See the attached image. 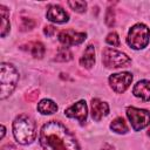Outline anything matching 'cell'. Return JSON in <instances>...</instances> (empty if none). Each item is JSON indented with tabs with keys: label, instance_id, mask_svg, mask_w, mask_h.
I'll list each match as a JSON object with an SVG mask.
<instances>
[{
	"label": "cell",
	"instance_id": "obj_7",
	"mask_svg": "<svg viewBox=\"0 0 150 150\" xmlns=\"http://www.w3.org/2000/svg\"><path fill=\"white\" fill-rule=\"evenodd\" d=\"M132 82V75L128 71L112 74L109 77V84L116 93H123Z\"/></svg>",
	"mask_w": 150,
	"mask_h": 150
},
{
	"label": "cell",
	"instance_id": "obj_5",
	"mask_svg": "<svg viewBox=\"0 0 150 150\" xmlns=\"http://www.w3.org/2000/svg\"><path fill=\"white\" fill-rule=\"evenodd\" d=\"M102 62L108 68H120L127 67L131 62V60L127 54L107 47L102 54Z\"/></svg>",
	"mask_w": 150,
	"mask_h": 150
},
{
	"label": "cell",
	"instance_id": "obj_23",
	"mask_svg": "<svg viewBox=\"0 0 150 150\" xmlns=\"http://www.w3.org/2000/svg\"><path fill=\"white\" fill-rule=\"evenodd\" d=\"M55 27H53V26H46L45 27V34L47 35V36H52L54 33H55Z\"/></svg>",
	"mask_w": 150,
	"mask_h": 150
},
{
	"label": "cell",
	"instance_id": "obj_2",
	"mask_svg": "<svg viewBox=\"0 0 150 150\" xmlns=\"http://www.w3.org/2000/svg\"><path fill=\"white\" fill-rule=\"evenodd\" d=\"M13 135L20 144H30L36 136L34 121L27 115H19L13 122Z\"/></svg>",
	"mask_w": 150,
	"mask_h": 150
},
{
	"label": "cell",
	"instance_id": "obj_4",
	"mask_svg": "<svg viewBox=\"0 0 150 150\" xmlns=\"http://www.w3.org/2000/svg\"><path fill=\"white\" fill-rule=\"evenodd\" d=\"M149 38L150 29L143 23H137L130 28L127 42L134 49H143L149 43Z\"/></svg>",
	"mask_w": 150,
	"mask_h": 150
},
{
	"label": "cell",
	"instance_id": "obj_17",
	"mask_svg": "<svg viewBox=\"0 0 150 150\" xmlns=\"http://www.w3.org/2000/svg\"><path fill=\"white\" fill-rule=\"evenodd\" d=\"M110 129L117 134H127L128 132V125L125 123V121L122 117H117L115 118L111 123H110Z\"/></svg>",
	"mask_w": 150,
	"mask_h": 150
},
{
	"label": "cell",
	"instance_id": "obj_10",
	"mask_svg": "<svg viewBox=\"0 0 150 150\" xmlns=\"http://www.w3.org/2000/svg\"><path fill=\"white\" fill-rule=\"evenodd\" d=\"M47 19L52 22H56V23H63L68 21V13L59 5H49L48 9H47Z\"/></svg>",
	"mask_w": 150,
	"mask_h": 150
},
{
	"label": "cell",
	"instance_id": "obj_21",
	"mask_svg": "<svg viewBox=\"0 0 150 150\" xmlns=\"http://www.w3.org/2000/svg\"><path fill=\"white\" fill-rule=\"evenodd\" d=\"M105 41H107V43H109V45H111V46H114V47H118V46H120V38H118L117 33H115V32L109 33V34L107 35Z\"/></svg>",
	"mask_w": 150,
	"mask_h": 150
},
{
	"label": "cell",
	"instance_id": "obj_12",
	"mask_svg": "<svg viewBox=\"0 0 150 150\" xmlns=\"http://www.w3.org/2000/svg\"><path fill=\"white\" fill-rule=\"evenodd\" d=\"M132 94L143 101H150V81L142 80L137 82L132 89Z\"/></svg>",
	"mask_w": 150,
	"mask_h": 150
},
{
	"label": "cell",
	"instance_id": "obj_24",
	"mask_svg": "<svg viewBox=\"0 0 150 150\" xmlns=\"http://www.w3.org/2000/svg\"><path fill=\"white\" fill-rule=\"evenodd\" d=\"M38 96H39V91H38V90H34V91H32L30 94H28V95L26 96V98H27L28 101H35V100L38 98Z\"/></svg>",
	"mask_w": 150,
	"mask_h": 150
},
{
	"label": "cell",
	"instance_id": "obj_13",
	"mask_svg": "<svg viewBox=\"0 0 150 150\" xmlns=\"http://www.w3.org/2000/svg\"><path fill=\"white\" fill-rule=\"evenodd\" d=\"M94 63H95V49H94V47L91 45H89L86 48L83 55L80 59V64L82 67L89 69V68H91L94 66Z\"/></svg>",
	"mask_w": 150,
	"mask_h": 150
},
{
	"label": "cell",
	"instance_id": "obj_22",
	"mask_svg": "<svg viewBox=\"0 0 150 150\" xmlns=\"http://www.w3.org/2000/svg\"><path fill=\"white\" fill-rule=\"evenodd\" d=\"M105 23L109 27H112L115 25V13H114V8H111V7H109L107 9V13H105Z\"/></svg>",
	"mask_w": 150,
	"mask_h": 150
},
{
	"label": "cell",
	"instance_id": "obj_16",
	"mask_svg": "<svg viewBox=\"0 0 150 150\" xmlns=\"http://www.w3.org/2000/svg\"><path fill=\"white\" fill-rule=\"evenodd\" d=\"M0 15H1V19H2V22H1V36L4 38L9 32V21H8L9 12L2 5L0 6Z\"/></svg>",
	"mask_w": 150,
	"mask_h": 150
},
{
	"label": "cell",
	"instance_id": "obj_15",
	"mask_svg": "<svg viewBox=\"0 0 150 150\" xmlns=\"http://www.w3.org/2000/svg\"><path fill=\"white\" fill-rule=\"evenodd\" d=\"M26 47L27 50H29V53L35 57V59H41L43 55H45V46L41 43V42H29Z\"/></svg>",
	"mask_w": 150,
	"mask_h": 150
},
{
	"label": "cell",
	"instance_id": "obj_6",
	"mask_svg": "<svg viewBox=\"0 0 150 150\" xmlns=\"http://www.w3.org/2000/svg\"><path fill=\"white\" fill-rule=\"evenodd\" d=\"M127 116L131 123V127L135 131L148 127L150 124V111L145 109H138L135 107H129L127 109Z\"/></svg>",
	"mask_w": 150,
	"mask_h": 150
},
{
	"label": "cell",
	"instance_id": "obj_18",
	"mask_svg": "<svg viewBox=\"0 0 150 150\" xmlns=\"http://www.w3.org/2000/svg\"><path fill=\"white\" fill-rule=\"evenodd\" d=\"M73 59V54L71 52L66 48V47H62L57 50V54L55 56V61H59V62H67V61H70Z\"/></svg>",
	"mask_w": 150,
	"mask_h": 150
},
{
	"label": "cell",
	"instance_id": "obj_26",
	"mask_svg": "<svg viewBox=\"0 0 150 150\" xmlns=\"http://www.w3.org/2000/svg\"><path fill=\"white\" fill-rule=\"evenodd\" d=\"M148 135H149V136H150V129H149V131H148Z\"/></svg>",
	"mask_w": 150,
	"mask_h": 150
},
{
	"label": "cell",
	"instance_id": "obj_11",
	"mask_svg": "<svg viewBox=\"0 0 150 150\" xmlns=\"http://www.w3.org/2000/svg\"><path fill=\"white\" fill-rule=\"evenodd\" d=\"M108 114H109V105L105 102H103L98 98L91 100V116L95 121L102 120Z\"/></svg>",
	"mask_w": 150,
	"mask_h": 150
},
{
	"label": "cell",
	"instance_id": "obj_19",
	"mask_svg": "<svg viewBox=\"0 0 150 150\" xmlns=\"http://www.w3.org/2000/svg\"><path fill=\"white\" fill-rule=\"evenodd\" d=\"M68 5L73 11L79 13H83L87 8V4L84 1H68Z\"/></svg>",
	"mask_w": 150,
	"mask_h": 150
},
{
	"label": "cell",
	"instance_id": "obj_8",
	"mask_svg": "<svg viewBox=\"0 0 150 150\" xmlns=\"http://www.w3.org/2000/svg\"><path fill=\"white\" fill-rule=\"evenodd\" d=\"M87 38L86 33L75 32L71 29H64L61 30L59 34V41L64 46H75L82 43Z\"/></svg>",
	"mask_w": 150,
	"mask_h": 150
},
{
	"label": "cell",
	"instance_id": "obj_25",
	"mask_svg": "<svg viewBox=\"0 0 150 150\" xmlns=\"http://www.w3.org/2000/svg\"><path fill=\"white\" fill-rule=\"evenodd\" d=\"M101 150H114V148H112L111 145H109V144H104Z\"/></svg>",
	"mask_w": 150,
	"mask_h": 150
},
{
	"label": "cell",
	"instance_id": "obj_1",
	"mask_svg": "<svg viewBox=\"0 0 150 150\" xmlns=\"http://www.w3.org/2000/svg\"><path fill=\"white\" fill-rule=\"evenodd\" d=\"M40 144L45 150H80L73 134L56 121H49L42 125Z\"/></svg>",
	"mask_w": 150,
	"mask_h": 150
},
{
	"label": "cell",
	"instance_id": "obj_20",
	"mask_svg": "<svg viewBox=\"0 0 150 150\" xmlns=\"http://www.w3.org/2000/svg\"><path fill=\"white\" fill-rule=\"evenodd\" d=\"M35 26V22L33 19L29 18H21V23H20V29L21 30H29Z\"/></svg>",
	"mask_w": 150,
	"mask_h": 150
},
{
	"label": "cell",
	"instance_id": "obj_3",
	"mask_svg": "<svg viewBox=\"0 0 150 150\" xmlns=\"http://www.w3.org/2000/svg\"><path fill=\"white\" fill-rule=\"evenodd\" d=\"M19 81V74L16 69L9 63H1L0 73V84H1V95L0 98L4 100L12 94L16 83Z\"/></svg>",
	"mask_w": 150,
	"mask_h": 150
},
{
	"label": "cell",
	"instance_id": "obj_14",
	"mask_svg": "<svg viewBox=\"0 0 150 150\" xmlns=\"http://www.w3.org/2000/svg\"><path fill=\"white\" fill-rule=\"evenodd\" d=\"M38 110L39 112H41L42 115H49V114H54L57 110V105L55 102H53L52 100H41L38 103Z\"/></svg>",
	"mask_w": 150,
	"mask_h": 150
},
{
	"label": "cell",
	"instance_id": "obj_9",
	"mask_svg": "<svg viewBox=\"0 0 150 150\" xmlns=\"http://www.w3.org/2000/svg\"><path fill=\"white\" fill-rule=\"evenodd\" d=\"M64 115L70 118H76L81 124L87 120V104L84 101H79L64 110Z\"/></svg>",
	"mask_w": 150,
	"mask_h": 150
}]
</instances>
